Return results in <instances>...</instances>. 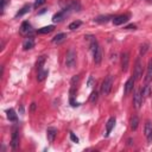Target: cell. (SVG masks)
I'll list each match as a JSON object with an SVG mask.
<instances>
[{
	"instance_id": "cell-1",
	"label": "cell",
	"mask_w": 152,
	"mask_h": 152,
	"mask_svg": "<svg viewBox=\"0 0 152 152\" xmlns=\"http://www.w3.org/2000/svg\"><path fill=\"white\" fill-rule=\"evenodd\" d=\"M112 87H113V76L107 75L104 77V80L102 81V84H101V94L104 95V96L109 95V93L112 90Z\"/></svg>"
},
{
	"instance_id": "cell-2",
	"label": "cell",
	"mask_w": 152,
	"mask_h": 152,
	"mask_svg": "<svg viewBox=\"0 0 152 152\" xmlns=\"http://www.w3.org/2000/svg\"><path fill=\"white\" fill-rule=\"evenodd\" d=\"M142 76V62L140 59V57H138L135 59V64H134V71H133V78L135 81L140 80Z\"/></svg>"
},
{
	"instance_id": "cell-3",
	"label": "cell",
	"mask_w": 152,
	"mask_h": 152,
	"mask_svg": "<svg viewBox=\"0 0 152 152\" xmlns=\"http://www.w3.org/2000/svg\"><path fill=\"white\" fill-rule=\"evenodd\" d=\"M65 65L68 68H74L76 65V52L70 49L65 55Z\"/></svg>"
},
{
	"instance_id": "cell-4",
	"label": "cell",
	"mask_w": 152,
	"mask_h": 152,
	"mask_svg": "<svg viewBox=\"0 0 152 152\" xmlns=\"http://www.w3.org/2000/svg\"><path fill=\"white\" fill-rule=\"evenodd\" d=\"M144 96H142V91H141V88L138 89L133 96V103H134V107L137 109H139L141 106H142V102H144Z\"/></svg>"
},
{
	"instance_id": "cell-5",
	"label": "cell",
	"mask_w": 152,
	"mask_h": 152,
	"mask_svg": "<svg viewBox=\"0 0 152 152\" xmlns=\"http://www.w3.org/2000/svg\"><path fill=\"white\" fill-rule=\"evenodd\" d=\"M129 20V14L128 13H125V14H119V15H116V17H114V18H112V21H113V24L114 25H122V24H125V23H127Z\"/></svg>"
},
{
	"instance_id": "cell-6",
	"label": "cell",
	"mask_w": 152,
	"mask_h": 152,
	"mask_svg": "<svg viewBox=\"0 0 152 152\" xmlns=\"http://www.w3.org/2000/svg\"><path fill=\"white\" fill-rule=\"evenodd\" d=\"M19 146V132L17 128L13 129L12 132V139H11V147L12 150H17Z\"/></svg>"
},
{
	"instance_id": "cell-7",
	"label": "cell",
	"mask_w": 152,
	"mask_h": 152,
	"mask_svg": "<svg viewBox=\"0 0 152 152\" xmlns=\"http://www.w3.org/2000/svg\"><path fill=\"white\" fill-rule=\"evenodd\" d=\"M134 82H135V80H134L133 77H131V78H128V80L126 81V83H125V86H124V94H125V95H128V94L133 90Z\"/></svg>"
},
{
	"instance_id": "cell-8",
	"label": "cell",
	"mask_w": 152,
	"mask_h": 152,
	"mask_svg": "<svg viewBox=\"0 0 152 152\" xmlns=\"http://www.w3.org/2000/svg\"><path fill=\"white\" fill-rule=\"evenodd\" d=\"M144 134L147 138V141L151 142L152 141V124L150 121L145 122V127H144Z\"/></svg>"
},
{
	"instance_id": "cell-9",
	"label": "cell",
	"mask_w": 152,
	"mask_h": 152,
	"mask_svg": "<svg viewBox=\"0 0 152 152\" xmlns=\"http://www.w3.org/2000/svg\"><path fill=\"white\" fill-rule=\"evenodd\" d=\"M128 64H129V55H128V52H122V55H121V69H122V71H126L128 69Z\"/></svg>"
},
{
	"instance_id": "cell-10",
	"label": "cell",
	"mask_w": 152,
	"mask_h": 152,
	"mask_svg": "<svg viewBox=\"0 0 152 152\" xmlns=\"http://www.w3.org/2000/svg\"><path fill=\"white\" fill-rule=\"evenodd\" d=\"M68 14H69V12H66L65 10H62V11H59V12H57V13L53 14L52 21H53V23H59V21H62V20L65 18V15H68Z\"/></svg>"
},
{
	"instance_id": "cell-11",
	"label": "cell",
	"mask_w": 152,
	"mask_h": 152,
	"mask_svg": "<svg viewBox=\"0 0 152 152\" xmlns=\"http://www.w3.org/2000/svg\"><path fill=\"white\" fill-rule=\"evenodd\" d=\"M56 135H57V128H55V127H49V128L46 129V138H48V141H49V142H53Z\"/></svg>"
},
{
	"instance_id": "cell-12",
	"label": "cell",
	"mask_w": 152,
	"mask_h": 152,
	"mask_svg": "<svg viewBox=\"0 0 152 152\" xmlns=\"http://www.w3.org/2000/svg\"><path fill=\"white\" fill-rule=\"evenodd\" d=\"M151 80H152V58H150L148 62H147L146 76H145V83H150Z\"/></svg>"
},
{
	"instance_id": "cell-13",
	"label": "cell",
	"mask_w": 152,
	"mask_h": 152,
	"mask_svg": "<svg viewBox=\"0 0 152 152\" xmlns=\"http://www.w3.org/2000/svg\"><path fill=\"white\" fill-rule=\"evenodd\" d=\"M30 32H32V26H31V24L28 23V21H23L21 23V25H20V33H23V34H27V33H30Z\"/></svg>"
},
{
	"instance_id": "cell-14",
	"label": "cell",
	"mask_w": 152,
	"mask_h": 152,
	"mask_svg": "<svg viewBox=\"0 0 152 152\" xmlns=\"http://www.w3.org/2000/svg\"><path fill=\"white\" fill-rule=\"evenodd\" d=\"M93 59L95 62V64H99L102 61V49L100 48V45L97 46V49L93 52Z\"/></svg>"
},
{
	"instance_id": "cell-15",
	"label": "cell",
	"mask_w": 152,
	"mask_h": 152,
	"mask_svg": "<svg viewBox=\"0 0 152 152\" xmlns=\"http://www.w3.org/2000/svg\"><path fill=\"white\" fill-rule=\"evenodd\" d=\"M33 46H34V39H33L32 37H28V38H26V39L23 42V49H24L25 51L31 50Z\"/></svg>"
},
{
	"instance_id": "cell-16",
	"label": "cell",
	"mask_w": 152,
	"mask_h": 152,
	"mask_svg": "<svg viewBox=\"0 0 152 152\" xmlns=\"http://www.w3.org/2000/svg\"><path fill=\"white\" fill-rule=\"evenodd\" d=\"M114 125H115V118L112 116V118L108 119V121H107V124H106V134H104V137H108V135H109V133L112 132Z\"/></svg>"
},
{
	"instance_id": "cell-17",
	"label": "cell",
	"mask_w": 152,
	"mask_h": 152,
	"mask_svg": "<svg viewBox=\"0 0 152 152\" xmlns=\"http://www.w3.org/2000/svg\"><path fill=\"white\" fill-rule=\"evenodd\" d=\"M30 10H31V5L30 4H26V5H24L17 13H15V18H18V17H23L24 14H26V13H28L30 12Z\"/></svg>"
},
{
	"instance_id": "cell-18",
	"label": "cell",
	"mask_w": 152,
	"mask_h": 152,
	"mask_svg": "<svg viewBox=\"0 0 152 152\" xmlns=\"http://www.w3.org/2000/svg\"><path fill=\"white\" fill-rule=\"evenodd\" d=\"M65 39H66V34H65V33H58V34H56V36L51 39V42H52L53 44H61V43H63Z\"/></svg>"
},
{
	"instance_id": "cell-19",
	"label": "cell",
	"mask_w": 152,
	"mask_h": 152,
	"mask_svg": "<svg viewBox=\"0 0 152 152\" xmlns=\"http://www.w3.org/2000/svg\"><path fill=\"white\" fill-rule=\"evenodd\" d=\"M6 114H7V119H8L10 121L15 122V121L18 120V116H17V114H15V112H14V109H13V108L7 109V110H6Z\"/></svg>"
},
{
	"instance_id": "cell-20",
	"label": "cell",
	"mask_w": 152,
	"mask_h": 152,
	"mask_svg": "<svg viewBox=\"0 0 152 152\" xmlns=\"http://www.w3.org/2000/svg\"><path fill=\"white\" fill-rule=\"evenodd\" d=\"M53 28H55L53 25H48V26H44V27H42V28H38V30H37V33H39V34H46V33L52 32Z\"/></svg>"
},
{
	"instance_id": "cell-21",
	"label": "cell",
	"mask_w": 152,
	"mask_h": 152,
	"mask_svg": "<svg viewBox=\"0 0 152 152\" xmlns=\"http://www.w3.org/2000/svg\"><path fill=\"white\" fill-rule=\"evenodd\" d=\"M129 126H131V129L132 131H135L139 126V118L137 115H133L131 118V121H129Z\"/></svg>"
},
{
	"instance_id": "cell-22",
	"label": "cell",
	"mask_w": 152,
	"mask_h": 152,
	"mask_svg": "<svg viewBox=\"0 0 152 152\" xmlns=\"http://www.w3.org/2000/svg\"><path fill=\"white\" fill-rule=\"evenodd\" d=\"M45 59H46L45 56H39V57H38V59H37V62H36V68H37L38 71L43 69L44 63H45Z\"/></svg>"
},
{
	"instance_id": "cell-23",
	"label": "cell",
	"mask_w": 152,
	"mask_h": 152,
	"mask_svg": "<svg viewBox=\"0 0 152 152\" xmlns=\"http://www.w3.org/2000/svg\"><path fill=\"white\" fill-rule=\"evenodd\" d=\"M48 74H49V71H48V70H44V69L39 70V71H38V74H37V81H38V82L44 81V80H45V77L48 76Z\"/></svg>"
},
{
	"instance_id": "cell-24",
	"label": "cell",
	"mask_w": 152,
	"mask_h": 152,
	"mask_svg": "<svg viewBox=\"0 0 152 152\" xmlns=\"http://www.w3.org/2000/svg\"><path fill=\"white\" fill-rule=\"evenodd\" d=\"M141 91H142V96H144V99L148 97V96L151 95V88H150V84H148V83H145V86H142V88H141Z\"/></svg>"
},
{
	"instance_id": "cell-25",
	"label": "cell",
	"mask_w": 152,
	"mask_h": 152,
	"mask_svg": "<svg viewBox=\"0 0 152 152\" xmlns=\"http://www.w3.org/2000/svg\"><path fill=\"white\" fill-rule=\"evenodd\" d=\"M147 50H148V44H147V43L141 44V45H140V49H139V56H140V57L144 56V55L147 52Z\"/></svg>"
},
{
	"instance_id": "cell-26",
	"label": "cell",
	"mask_w": 152,
	"mask_h": 152,
	"mask_svg": "<svg viewBox=\"0 0 152 152\" xmlns=\"http://www.w3.org/2000/svg\"><path fill=\"white\" fill-rule=\"evenodd\" d=\"M81 25H82V21H81V20H75V21L70 23L68 27H69L70 30H76V28H78Z\"/></svg>"
},
{
	"instance_id": "cell-27",
	"label": "cell",
	"mask_w": 152,
	"mask_h": 152,
	"mask_svg": "<svg viewBox=\"0 0 152 152\" xmlns=\"http://www.w3.org/2000/svg\"><path fill=\"white\" fill-rule=\"evenodd\" d=\"M97 97H99V93H97V90H93L91 94H90V96H89V101H90L91 103H95L96 100H97Z\"/></svg>"
},
{
	"instance_id": "cell-28",
	"label": "cell",
	"mask_w": 152,
	"mask_h": 152,
	"mask_svg": "<svg viewBox=\"0 0 152 152\" xmlns=\"http://www.w3.org/2000/svg\"><path fill=\"white\" fill-rule=\"evenodd\" d=\"M108 19H110L109 15H106V17H97V18L95 19V21H97V23H107Z\"/></svg>"
},
{
	"instance_id": "cell-29",
	"label": "cell",
	"mask_w": 152,
	"mask_h": 152,
	"mask_svg": "<svg viewBox=\"0 0 152 152\" xmlns=\"http://www.w3.org/2000/svg\"><path fill=\"white\" fill-rule=\"evenodd\" d=\"M45 1H46V0H34V4H33V7H34V8H38L39 6H42V5H44V4H45Z\"/></svg>"
},
{
	"instance_id": "cell-30",
	"label": "cell",
	"mask_w": 152,
	"mask_h": 152,
	"mask_svg": "<svg viewBox=\"0 0 152 152\" xmlns=\"http://www.w3.org/2000/svg\"><path fill=\"white\" fill-rule=\"evenodd\" d=\"M10 2V0H1V14H4V11H5V7L6 5Z\"/></svg>"
},
{
	"instance_id": "cell-31",
	"label": "cell",
	"mask_w": 152,
	"mask_h": 152,
	"mask_svg": "<svg viewBox=\"0 0 152 152\" xmlns=\"http://www.w3.org/2000/svg\"><path fill=\"white\" fill-rule=\"evenodd\" d=\"M70 139H71L74 142H78V138H77L72 132H70Z\"/></svg>"
},
{
	"instance_id": "cell-32",
	"label": "cell",
	"mask_w": 152,
	"mask_h": 152,
	"mask_svg": "<svg viewBox=\"0 0 152 152\" xmlns=\"http://www.w3.org/2000/svg\"><path fill=\"white\" fill-rule=\"evenodd\" d=\"M125 28H126V30H132V28H133V30H135V28H137V26H135L134 24H129V25L125 26Z\"/></svg>"
},
{
	"instance_id": "cell-33",
	"label": "cell",
	"mask_w": 152,
	"mask_h": 152,
	"mask_svg": "<svg viewBox=\"0 0 152 152\" xmlns=\"http://www.w3.org/2000/svg\"><path fill=\"white\" fill-rule=\"evenodd\" d=\"M34 109H36V103L32 102V103H31V112H34Z\"/></svg>"
},
{
	"instance_id": "cell-34",
	"label": "cell",
	"mask_w": 152,
	"mask_h": 152,
	"mask_svg": "<svg viewBox=\"0 0 152 152\" xmlns=\"http://www.w3.org/2000/svg\"><path fill=\"white\" fill-rule=\"evenodd\" d=\"M91 83H93V77H89V81H88V86L90 87V86H91Z\"/></svg>"
}]
</instances>
